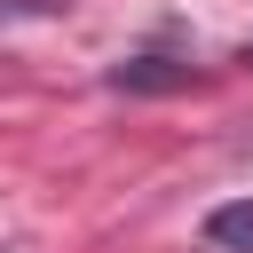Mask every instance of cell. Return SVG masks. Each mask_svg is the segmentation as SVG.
Segmentation results:
<instances>
[{
    "instance_id": "1",
    "label": "cell",
    "mask_w": 253,
    "mask_h": 253,
    "mask_svg": "<svg viewBox=\"0 0 253 253\" xmlns=\"http://www.w3.org/2000/svg\"><path fill=\"white\" fill-rule=\"evenodd\" d=\"M111 87H126V95H158V87H190V63H166V55H126V63L111 71Z\"/></svg>"
},
{
    "instance_id": "2",
    "label": "cell",
    "mask_w": 253,
    "mask_h": 253,
    "mask_svg": "<svg viewBox=\"0 0 253 253\" xmlns=\"http://www.w3.org/2000/svg\"><path fill=\"white\" fill-rule=\"evenodd\" d=\"M206 245H221V253H253V198L213 206V213H206Z\"/></svg>"
},
{
    "instance_id": "3",
    "label": "cell",
    "mask_w": 253,
    "mask_h": 253,
    "mask_svg": "<svg viewBox=\"0 0 253 253\" xmlns=\"http://www.w3.org/2000/svg\"><path fill=\"white\" fill-rule=\"evenodd\" d=\"M63 0H0V24H24V16H55Z\"/></svg>"
},
{
    "instance_id": "4",
    "label": "cell",
    "mask_w": 253,
    "mask_h": 253,
    "mask_svg": "<svg viewBox=\"0 0 253 253\" xmlns=\"http://www.w3.org/2000/svg\"><path fill=\"white\" fill-rule=\"evenodd\" d=\"M0 253H8V245H0Z\"/></svg>"
}]
</instances>
